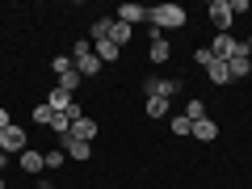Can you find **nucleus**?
Instances as JSON below:
<instances>
[{
    "mask_svg": "<svg viewBox=\"0 0 252 189\" xmlns=\"http://www.w3.org/2000/svg\"><path fill=\"white\" fill-rule=\"evenodd\" d=\"M147 21H152V30H181L185 26V9H181V4H172V0H164V4H156V9H147Z\"/></svg>",
    "mask_w": 252,
    "mask_h": 189,
    "instance_id": "f257e3e1",
    "label": "nucleus"
},
{
    "mask_svg": "<svg viewBox=\"0 0 252 189\" xmlns=\"http://www.w3.org/2000/svg\"><path fill=\"white\" fill-rule=\"evenodd\" d=\"M72 63H76V72H80L84 80H97V72L105 67V63L93 55V42H89V38H80V42L72 46Z\"/></svg>",
    "mask_w": 252,
    "mask_h": 189,
    "instance_id": "f03ea898",
    "label": "nucleus"
},
{
    "mask_svg": "<svg viewBox=\"0 0 252 189\" xmlns=\"http://www.w3.org/2000/svg\"><path fill=\"white\" fill-rule=\"evenodd\" d=\"M210 51H215V59H240V55H248V46H244L235 34H215Z\"/></svg>",
    "mask_w": 252,
    "mask_h": 189,
    "instance_id": "7ed1b4c3",
    "label": "nucleus"
},
{
    "mask_svg": "<svg viewBox=\"0 0 252 189\" xmlns=\"http://www.w3.org/2000/svg\"><path fill=\"white\" fill-rule=\"evenodd\" d=\"M26 147H30L26 143V130H21L17 122H13L9 130H0V152H4V156H21Z\"/></svg>",
    "mask_w": 252,
    "mask_h": 189,
    "instance_id": "20e7f679",
    "label": "nucleus"
},
{
    "mask_svg": "<svg viewBox=\"0 0 252 189\" xmlns=\"http://www.w3.org/2000/svg\"><path fill=\"white\" fill-rule=\"evenodd\" d=\"M210 21H215V30H219V34H231V4H227V0H210Z\"/></svg>",
    "mask_w": 252,
    "mask_h": 189,
    "instance_id": "39448f33",
    "label": "nucleus"
},
{
    "mask_svg": "<svg viewBox=\"0 0 252 189\" xmlns=\"http://www.w3.org/2000/svg\"><path fill=\"white\" fill-rule=\"evenodd\" d=\"M143 93H147V97H164V101H168L172 93H181V80H164V76H152V80H143Z\"/></svg>",
    "mask_w": 252,
    "mask_h": 189,
    "instance_id": "423d86ee",
    "label": "nucleus"
},
{
    "mask_svg": "<svg viewBox=\"0 0 252 189\" xmlns=\"http://www.w3.org/2000/svg\"><path fill=\"white\" fill-rule=\"evenodd\" d=\"M17 164H21V172H30V177H42V172H46V160H42L38 147H26V152L17 156Z\"/></svg>",
    "mask_w": 252,
    "mask_h": 189,
    "instance_id": "0eeeda50",
    "label": "nucleus"
},
{
    "mask_svg": "<svg viewBox=\"0 0 252 189\" xmlns=\"http://www.w3.org/2000/svg\"><path fill=\"white\" fill-rule=\"evenodd\" d=\"M59 147L72 156V160H80V164L93 160V143H84V139H72V135H67V139H59Z\"/></svg>",
    "mask_w": 252,
    "mask_h": 189,
    "instance_id": "6e6552de",
    "label": "nucleus"
},
{
    "mask_svg": "<svg viewBox=\"0 0 252 189\" xmlns=\"http://www.w3.org/2000/svg\"><path fill=\"white\" fill-rule=\"evenodd\" d=\"M46 105H51L55 114H67V109L76 105V97H72V93H67V89H59V84H55V89L46 93Z\"/></svg>",
    "mask_w": 252,
    "mask_h": 189,
    "instance_id": "1a4fd4ad",
    "label": "nucleus"
},
{
    "mask_svg": "<svg viewBox=\"0 0 252 189\" xmlns=\"http://www.w3.org/2000/svg\"><path fill=\"white\" fill-rule=\"evenodd\" d=\"M193 139H198V143H215L219 139V122L215 118H198V122H193Z\"/></svg>",
    "mask_w": 252,
    "mask_h": 189,
    "instance_id": "9d476101",
    "label": "nucleus"
},
{
    "mask_svg": "<svg viewBox=\"0 0 252 189\" xmlns=\"http://www.w3.org/2000/svg\"><path fill=\"white\" fill-rule=\"evenodd\" d=\"M97 130H101V126L93 122L89 114H84V118H76V122H72V139H84V143H93V139H97Z\"/></svg>",
    "mask_w": 252,
    "mask_h": 189,
    "instance_id": "9b49d317",
    "label": "nucleus"
},
{
    "mask_svg": "<svg viewBox=\"0 0 252 189\" xmlns=\"http://www.w3.org/2000/svg\"><path fill=\"white\" fill-rule=\"evenodd\" d=\"M118 21H126V26L135 30L139 21H147V9L143 4H122V9H118Z\"/></svg>",
    "mask_w": 252,
    "mask_h": 189,
    "instance_id": "f8f14e48",
    "label": "nucleus"
},
{
    "mask_svg": "<svg viewBox=\"0 0 252 189\" xmlns=\"http://www.w3.org/2000/svg\"><path fill=\"white\" fill-rule=\"evenodd\" d=\"M168 55H172V46H168V38H152V46H147V59L152 63H168Z\"/></svg>",
    "mask_w": 252,
    "mask_h": 189,
    "instance_id": "ddd939ff",
    "label": "nucleus"
},
{
    "mask_svg": "<svg viewBox=\"0 0 252 189\" xmlns=\"http://www.w3.org/2000/svg\"><path fill=\"white\" fill-rule=\"evenodd\" d=\"M93 55H97L101 63H118V55H122V46H114L109 38H101V42H93Z\"/></svg>",
    "mask_w": 252,
    "mask_h": 189,
    "instance_id": "4468645a",
    "label": "nucleus"
},
{
    "mask_svg": "<svg viewBox=\"0 0 252 189\" xmlns=\"http://www.w3.org/2000/svg\"><path fill=\"white\" fill-rule=\"evenodd\" d=\"M130 34H135V30L126 26V21L114 17V26H109V42H114V46H126V42H130Z\"/></svg>",
    "mask_w": 252,
    "mask_h": 189,
    "instance_id": "2eb2a0df",
    "label": "nucleus"
},
{
    "mask_svg": "<svg viewBox=\"0 0 252 189\" xmlns=\"http://www.w3.org/2000/svg\"><path fill=\"white\" fill-rule=\"evenodd\" d=\"M206 76H210V84H227V80H231V67H227V59H215V63L206 67Z\"/></svg>",
    "mask_w": 252,
    "mask_h": 189,
    "instance_id": "dca6fc26",
    "label": "nucleus"
},
{
    "mask_svg": "<svg viewBox=\"0 0 252 189\" xmlns=\"http://www.w3.org/2000/svg\"><path fill=\"white\" fill-rule=\"evenodd\" d=\"M42 160H46V172H59L63 160H67V152L63 147H51V152H42Z\"/></svg>",
    "mask_w": 252,
    "mask_h": 189,
    "instance_id": "f3484780",
    "label": "nucleus"
},
{
    "mask_svg": "<svg viewBox=\"0 0 252 189\" xmlns=\"http://www.w3.org/2000/svg\"><path fill=\"white\" fill-rule=\"evenodd\" d=\"M72 67H76V63H72V51H67V55H55V59H51V72H55V76H67Z\"/></svg>",
    "mask_w": 252,
    "mask_h": 189,
    "instance_id": "a211bd4d",
    "label": "nucleus"
},
{
    "mask_svg": "<svg viewBox=\"0 0 252 189\" xmlns=\"http://www.w3.org/2000/svg\"><path fill=\"white\" fill-rule=\"evenodd\" d=\"M51 130H55L59 139H67V135H72V118H67V114H55V118H51Z\"/></svg>",
    "mask_w": 252,
    "mask_h": 189,
    "instance_id": "6ab92c4d",
    "label": "nucleus"
},
{
    "mask_svg": "<svg viewBox=\"0 0 252 189\" xmlns=\"http://www.w3.org/2000/svg\"><path fill=\"white\" fill-rule=\"evenodd\" d=\"M168 130L172 135H193V122H189L185 114H177V118H168Z\"/></svg>",
    "mask_w": 252,
    "mask_h": 189,
    "instance_id": "aec40b11",
    "label": "nucleus"
},
{
    "mask_svg": "<svg viewBox=\"0 0 252 189\" xmlns=\"http://www.w3.org/2000/svg\"><path fill=\"white\" fill-rule=\"evenodd\" d=\"M185 118H189V122L206 118V101H202V97H189V105H185Z\"/></svg>",
    "mask_w": 252,
    "mask_h": 189,
    "instance_id": "412c9836",
    "label": "nucleus"
},
{
    "mask_svg": "<svg viewBox=\"0 0 252 189\" xmlns=\"http://www.w3.org/2000/svg\"><path fill=\"white\" fill-rule=\"evenodd\" d=\"M80 84H84V76L76 72V67H72V72H67V76H59V89H67V93H72V97H76V89H80Z\"/></svg>",
    "mask_w": 252,
    "mask_h": 189,
    "instance_id": "4be33fe9",
    "label": "nucleus"
},
{
    "mask_svg": "<svg viewBox=\"0 0 252 189\" xmlns=\"http://www.w3.org/2000/svg\"><path fill=\"white\" fill-rule=\"evenodd\" d=\"M109 26H114V17H97V21H93V42L109 38Z\"/></svg>",
    "mask_w": 252,
    "mask_h": 189,
    "instance_id": "5701e85b",
    "label": "nucleus"
},
{
    "mask_svg": "<svg viewBox=\"0 0 252 189\" xmlns=\"http://www.w3.org/2000/svg\"><path fill=\"white\" fill-rule=\"evenodd\" d=\"M147 114L152 118H168V101L164 97H147Z\"/></svg>",
    "mask_w": 252,
    "mask_h": 189,
    "instance_id": "b1692460",
    "label": "nucleus"
},
{
    "mask_svg": "<svg viewBox=\"0 0 252 189\" xmlns=\"http://www.w3.org/2000/svg\"><path fill=\"white\" fill-rule=\"evenodd\" d=\"M51 118H55V109L46 105V101H42V105H34V122L38 126H51Z\"/></svg>",
    "mask_w": 252,
    "mask_h": 189,
    "instance_id": "393cba45",
    "label": "nucleus"
},
{
    "mask_svg": "<svg viewBox=\"0 0 252 189\" xmlns=\"http://www.w3.org/2000/svg\"><path fill=\"white\" fill-rule=\"evenodd\" d=\"M193 63H202V67H210V63H215V51H210V46H198V51H193Z\"/></svg>",
    "mask_w": 252,
    "mask_h": 189,
    "instance_id": "a878e982",
    "label": "nucleus"
},
{
    "mask_svg": "<svg viewBox=\"0 0 252 189\" xmlns=\"http://www.w3.org/2000/svg\"><path fill=\"white\" fill-rule=\"evenodd\" d=\"M9 126H13V118H9V109L0 105V130H9Z\"/></svg>",
    "mask_w": 252,
    "mask_h": 189,
    "instance_id": "bb28decb",
    "label": "nucleus"
},
{
    "mask_svg": "<svg viewBox=\"0 0 252 189\" xmlns=\"http://www.w3.org/2000/svg\"><path fill=\"white\" fill-rule=\"evenodd\" d=\"M4 168H9V156H4V152H0V172H4Z\"/></svg>",
    "mask_w": 252,
    "mask_h": 189,
    "instance_id": "cd10ccee",
    "label": "nucleus"
},
{
    "mask_svg": "<svg viewBox=\"0 0 252 189\" xmlns=\"http://www.w3.org/2000/svg\"><path fill=\"white\" fill-rule=\"evenodd\" d=\"M244 46H248V55H252V34H248V42H244Z\"/></svg>",
    "mask_w": 252,
    "mask_h": 189,
    "instance_id": "c85d7f7f",
    "label": "nucleus"
},
{
    "mask_svg": "<svg viewBox=\"0 0 252 189\" xmlns=\"http://www.w3.org/2000/svg\"><path fill=\"white\" fill-rule=\"evenodd\" d=\"M248 72H252V55H248Z\"/></svg>",
    "mask_w": 252,
    "mask_h": 189,
    "instance_id": "c756f323",
    "label": "nucleus"
},
{
    "mask_svg": "<svg viewBox=\"0 0 252 189\" xmlns=\"http://www.w3.org/2000/svg\"><path fill=\"white\" fill-rule=\"evenodd\" d=\"M0 189H4V177H0Z\"/></svg>",
    "mask_w": 252,
    "mask_h": 189,
    "instance_id": "7c9ffc66",
    "label": "nucleus"
}]
</instances>
